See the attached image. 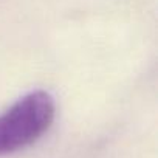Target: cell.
I'll return each mask as SVG.
<instances>
[{
    "label": "cell",
    "instance_id": "1",
    "mask_svg": "<svg viewBox=\"0 0 158 158\" xmlns=\"http://www.w3.org/2000/svg\"><path fill=\"white\" fill-rule=\"evenodd\" d=\"M56 102L51 93L33 90L0 113V156L23 150L39 141L51 127Z\"/></svg>",
    "mask_w": 158,
    "mask_h": 158
}]
</instances>
